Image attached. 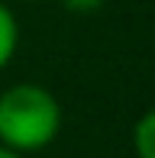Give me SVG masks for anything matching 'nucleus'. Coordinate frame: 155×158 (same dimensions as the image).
I'll return each instance as SVG.
<instances>
[{
  "instance_id": "f257e3e1",
  "label": "nucleus",
  "mask_w": 155,
  "mask_h": 158,
  "mask_svg": "<svg viewBox=\"0 0 155 158\" xmlns=\"http://www.w3.org/2000/svg\"><path fill=\"white\" fill-rule=\"evenodd\" d=\"M61 129L58 97L42 84H13L0 94V145L39 152Z\"/></svg>"
},
{
  "instance_id": "f03ea898",
  "label": "nucleus",
  "mask_w": 155,
  "mask_h": 158,
  "mask_svg": "<svg viewBox=\"0 0 155 158\" xmlns=\"http://www.w3.org/2000/svg\"><path fill=\"white\" fill-rule=\"evenodd\" d=\"M19 45V26H16V16L6 3H0V68H6V61L13 58Z\"/></svg>"
},
{
  "instance_id": "7ed1b4c3",
  "label": "nucleus",
  "mask_w": 155,
  "mask_h": 158,
  "mask_svg": "<svg viewBox=\"0 0 155 158\" xmlns=\"http://www.w3.org/2000/svg\"><path fill=\"white\" fill-rule=\"evenodd\" d=\"M132 148H136V158H155V106L139 116L132 129Z\"/></svg>"
},
{
  "instance_id": "20e7f679",
  "label": "nucleus",
  "mask_w": 155,
  "mask_h": 158,
  "mask_svg": "<svg viewBox=\"0 0 155 158\" xmlns=\"http://www.w3.org/2000/svg\"><path fill=\"white\" fill-rule=\"evenodd\" d=\"M103 3H107V0H65V6L74 10V13H94V10H100Z\"/></svg>"
},
{
  "instance_id": "39448f33",
  "label": "nucleus",
  "mask_w": 155,
  "mask_h": 158,
  "mask_svg": "<svg viewBox=\"0 0 155 158\" xmlns=\"http://www.w3.org/2000/svg\"><path fill=\"white\" fill-rule=\"evenodd\" d=\"M0 158H23V152H13V148L0 145Z\"/></svg>"
}]
</instances>
